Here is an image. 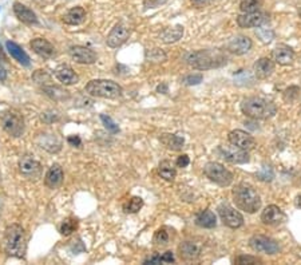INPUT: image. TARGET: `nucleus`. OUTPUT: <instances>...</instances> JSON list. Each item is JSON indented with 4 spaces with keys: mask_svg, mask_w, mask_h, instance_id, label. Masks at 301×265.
<instances>
[{
    "mask_svg": "<svg viewBox=\"0 0 301 265\" xmlns=\"http://www.w3.org/2000/svg\"><path fill=\"white\" fill-rule=\"evenodd\" d=\"M185 62L197 70H210L226 64L228 58L220 50H200L189 52L185 57Z\"/></svg>",
    "mask_w": 301,
    "mask_h": 265,
    "instance_id": "obj_1",
    "label": "nucleus"
},
{
    "mask_svg": "<svg viewBox=\"0 0 301 265\" xmlns=\"http://www.w3.org/2000/svg\"><path fill=\"white\" fill-rule=\"evenodd\" d=\"M4 249L7 255L11 257H16V259H23L26 255V232L19 224H12L5 229Z\"/></svg>",
    "mask_w": 301,
    "mask_h": 265,
    "instance_id": "obj_2",
    "label": "nucleus"
},
{
    "mask_svg": "<svg viewBox=\"0 0 301 265\" xmlns=\"http://www.w3.org/2000/svg\"><path fill=\"white\" fill-rule=\"evenodd\" d=\"M241 110L252 120H268L277 113V107L272 101L261 97H250L242 101Z\"/></svg>",
    "mask_w": 301,
    "mask_h": 265,
    "instance_id": "obj_3",
    "label": "nucleus"
},
{
    "mask_svg": "<svg viewBox=\"0 0 301 265\" xmlns=\"http://www.w3.org/2000/svg\"><path fill=\"white\" fill-rule=\"evenodd\" d=\"M236 206L246 213H256L261 208V198L253 187L246 183H240L233 190Z\"/></svg>",
    "mask_w": 301,
    "mask_h": 265,
    "instance_id": "obj_4",
    "label": "nucleus"
},
{
    "mask_svg": "<svg viewBox=\"0 0 301 265\" xmlns=\"http://www.w3.org/2000/svg\"><path fill=\"white\" fill-rule=\"evenodd\" d=\"M84 90L91 97L104 99H117L120 98L122 93H123L120 84H118L114 81H109V79H94V81H90L86 84Z\"/></svg>",
    "mask_w": 301,
    "mask_h": 265,
    "instance_id": "obj_5",
    "label": "nucleus"
},
{
    "mask_svg": "<svg viewBox=\"0 0 301 265\" xmlns=\"http://www.w3.org/2000/svg\"><path fill=\"white\" fill-rule=\"evenodd\" d=\"M0 123L4 131L14 138H19L24 133V120L19 113L7 110L0 115Z\"/></svg>",
    "mask_w": 301,
    "mask_h": 265,
    "instance_id": "obj_6",
    "label": "nucleus"
},
{
    "mask_svg": "<svg viewBox=\"0 0 301 265\" xmlns=\"http://www.w3.org/2000/svg\"><path fill=\"white\" fill-rule=\"evenodd\" d=\"M203 174L220 186H229L233 182V174L218 162H208L203 167Z\"/></svg>",
    "mask_w": 301,
    "mask_h": 265,
    "instance_id": "obj_7",
    "label": "nucleus"
},
{
    "mask_svg": "<svg viewBox=\"0 0 301 265\" xmlns=\"http://www.w3.org/2000/svg\"><path fill=\"white\" fill-rule=\"evenodd\" d=\"M19 172L26 180L30 181H38L42 178L43 167L40 162L37 161L31 154H24L19 160Z\"/></svg>",
    "mask_w": 301,
    "mask_h": 265,
    "instance_id": "obj_8",
    "label": "nucleus"
},
{
    "mask_svg": "<svg viewBox=\"0 0 301 265\" xmlns=\"http://www.w3.org/2000/svg\"><path fill=\"white\" fill-rule=\"evenodd\" d=\"M218 214L221 217L223 225L230 229H239L244 225V217L239 210L232 208L228 204H222L218 206Z\"/></svg>",
    "mask_w": 301,
    "mask_h": 265,
    "instance_id": "obj_9",
    "label": "nucleus"
},
{
    "mask_svg": "<svg viewBox=\"0 0 301 265\" xmlns=\"http://www.w3.org/2000/svg\"><path fill=\"white\" fill-rule=\"evenodd\" d=\"M249 245L252 249L259 253H265V255H276L279 253L280 246L276 243L275 240L269 239L262 234H256L249 240Z\"/></svg>",
    "mask_w": 301,
    "mask_h": 265,
    "instance_id": "obj_10",
    "label": "nucleus"
},
{
    "mask_svg": "<svg viewBox=\"0 0 301 265\" xmlns=\"http://www.w3.org/2000/svg\"><path fill=\"white\" fill-rule=\"evenodd\" d=\"M217 151L225 161L230 162V163H246L250 160L248 151L242 150L232 143L229 146H220Z\"/></svg>",
    "mask_w": 301,
    "mask_h": 265,
    "instance_id": "obj_11",
    "label": "nucleus"
},
{
    "mask_svg": "<svg viewBox=\"0 0 301 265\" xmlns=\"http://www.w3.org/2000/svg\"><path fill=\"white\" fill-rule=\"evenodd\" d=\"M228 140L232 145L237 146V147H240V149H242V150H246V151L255 149V146H256L255 137L244 130L230 131L228 135Z\"/></svg>",
    "mask_w": 301,
    "mask_h": 265,
    "instance_id": "obj_12",
    "label": "nucleus"
},
{
    "mask_svg": "<svg viewBox=\"0 0 301 265\" xmlns=\"http://www.w3.org/2000/svg\"><path fill=\"white\" fill-rule=\"evenodd\" d=\"M129 26H126L125 23H118V24L110 31L109 37L106 39V43H107V46L111 47V48H117V47L122 46V44L129 39Z\"/></svg>",
    "mask_w": 301,
    "mask_h": 265,
    "instance_id": "obj_13",
    "label": "nucleus"
},
{
    "mask_svg": "<svg viewBox=\"0 0 301 265\" xmlns=\"http://www.w3.org/2000/svg\"><path fill=\"white\" fill-rule=\"evenodd\" d=\"M268 20V18L264 12L255 11V12H245L242 15L237 16V24L242 28H255L264 24Z\"/></svg>",
    "mask_w": 301,
    "mask_h": 265,
    "instance_id": "obj_14",
    "label": "nucleus"
},
{
    "mask_svg": "<svg viewBox=\"0 0 301 265\" xmlns=\"http://www.w3.org/2000/svg\"><path fill=\"white\" fill-rule=\"evenodd\" d=\"M68 54H70V57L73 58V61H75L77 63H80V64H93V63L97 62V54L91 48H88V47H70Z\"/></svg>",
    "mask_w": 301,
    "mask_h": 265,
    "instance_id": "obj_15",
    "label": "nucleus"
},
{
    "mask_svg": "<svg viewBox=\"0 0 301 265\" xmlns=\"http://www.w3.org/2000/svg\"><path fill=\"white\" fill-rule=\"evenodd\" d=\"M285 220V214L281 210L279 206L276 205H269L262 210L261 213V221L265 225H270V226H276Z\"/></svg>",
    "mask_w": 301,
    "mask_h": 265,
    "instance_id": "obj_16",
    "label": "nucleus"
},
{
    "mask_svg": "<svg viewBox=\"0 0 301 265\" xmlns=\"http://www.w3.org/2000/svg\"><path fill=\"white\" fill-rule=\"evenodd\" d=\"M64 180V173H63L62 166L59 163H54L46 173L44 177V183L50 189H58L63 183Z\"/></svg>",
    "mask_w": 301,
    "mask_h": 265,
    "instance_id": "obj_17",
    "label": "nucleus"
},
{
    "mask_svg": "<svg viewBox=\"0 0 301 265\" xmlns=\"http://www.w3.org/2000/svg\"><path fill=\"white\" fill-rule=\"evenodd\" d=\"M55 78L60 82V83L66 84V86H71L79 82L78 74L74 71L73 68L67 66V64H62V66H58L54 71Z\"/></svg>",
    "mask_w": 301,
    "mask_h": 265,
    "instance_id": "obj_18",
    "label": "nucleus"
},
{
    "mask_svg": "<svg viewBox=\"0 0 301 265\" xmlns=\"http://www.w3.org/2000/svg\"><path fill=\"white\" fill-rule=\"evenodd\" d=\"M252 41L248 37L244 35H237V37L232 38L228 43V50L232 54L236 55H244L252 48Z\"/></svg>",
    "mask_w": 301,
    "mask_h": 265,
    "instance_id": "obj_19",
    "label": "nucleus"
},
{
    "mask_svg": "<svg viewBox=\"0 0 301 265\" xmlns=\"http://www.w3.org/2000/svg\"><path fill=\"white\" fill-rule=\"evenodd\" d=\"M178 253L183 261H193L201 255V246L194 241H183L178 246Z\"/></svg>",
    "mask_w": 301,
    "mask_h": 265,
    "instance_id": "obj_20",
    "label": "nucleus"
},
{
    "mask_svg": "<svg viewBox=\"0 0 301 265\" xmlns=\"http://www.w3.org/2000/svg\"><path fill=\"white\" fill-rule=\"evenodd\" d=\"M31 48L34 50L35 54H38L43 59H50V58L55 55V47L52 46L51 43L48 42L47 39H44V38L32 39Z\"/></svg>",
    "mask_w": 301,
    "mask_h": 265,
    "instance_id": "obj_21",
    "label": "nucleus"
},
{
    "mask_svg": "<svg viewBox=\"0 0 301 265\" xmlns=\"http://www.w3.org/2000/svg\"><path fill=\"white\" fill-rule=\"evenodd\" d=\"M272 57H273V62L275 63H279L281 66H288L295 59V51L292 50L291 47L281 44V46L276 47L273 50Z\"/></svg>",
    "mask_w": 301,
    "mask_h": 265,
    "instance_id": "obj_22",
    "label": "nucleus"
},
{
    "mask_svg": "<svg viewBox=\"0 0 301 265\" xmlns=\"http://www.w3.org/2000/svg\"><path fill=\"white\" fill-rule=\"evenodd\" d=\"M14 14L16 15V18L24 23V24H28V26H35L38 24V18L35 15V12L32 10H30L28 7H26L21 3H15L14 4Z\"/></svg>",
    "mask_w": 301,
    "mask_h": 265,
    "instance_id": "obj_23",
    "label": "nucleus"
},
{
    "mask_svg": "<svg viewBox=\"0 0 301 265\" xmlns=\"http://www.w3.org/2000/svg\"><path fill=\"white\" fill-rule=\"evenodd\" d=\"M276 64L269 58H260L255 63V75L257 79H266L275 71Z\"/></svg>",
    "mask_w": 301,
    "mask_h": 265,
    "instance_id": "obj_24",
    "label": "nucleus"
},
{
    "mask_svg": "<svg viewBox=\"0 0 301 265\" xmlns=\"http://www.w3.org/2000/svg\"><path fill=\"white\" fill-rule=\"evenodd\" d=\"M5 47H7V50H8V52L11 54V57L14 58L18 63H20L21 66L28 67V66L31 64L30 57L27 55V52L24 51L19 44H16V43L10 42V41H8V42H5Z\"/></svg>",
    "mask_w": 301,
    "mask_h": 265,
    "instance_id": "obj_25",
    "label": "nucleus"
},
{
    "mask_svg": "<svg viewBox=\"0 0 301 265\" xmlns=\"http://www.w3.org/2000/svg\"><path fill=\"white\" fill-rule=\"evenodd\" d=\"M86 19V11L82 7H74L63 16V21L68 26H78Z\"/></svg>",
    "mask_w": 301,
    "mask_h": 265,
    "instance_id": "obj_26",
    "label": "nucleus"
},
{
    "mask_svg": "<svg viewBox=\"0 0 301 265\" xmlns=\"http://www.w3.org/2000/svg\"><path fill=\"white\" fill-rule=\"evenodd\" d=\"M160 141H161L163 145L166 146L167 149L174 151L182 150V147L185 145V140L182 137H178L176 134H170V133H163L160 137Z\"/></svg>",
    "mask_w": 301,
    "mask_h": 265,
    "instance_id": "obj_27",
    "label": "nucleus"
},
{
    "mask_svg": "<svg viewBox=\"0 0 301 265\" xmlns=\"http://www.w3.org/2000/svg\"><path fill=\"white\" fill-rule=\"evenodd\" d=\"M196 224L201 228L212 229L217 225V219L216 214L212 210H203L196 217Z\"/></svg>",
    "mask_w": 301,
    "mask_h": 265,
    "instance_id": "obj_28",
    "label": "nucleus"
},
{
    "mask_svg": "<svg viewBox=\"0 0 301 265\" xmlns=\"http://www.w3.org/2000/svg\"><path fill=\"white\" fill-rule=\"evenodd\" d=\"M182 35H183V27L182 26L172 27V28H166L165 31L162 32L161 41L163 43L170 44V43L178 42V41L182 38Z\"/></svg>",
    "mask_w": 301,
    "mask_h": 265,
    "instance_id": "obj_29",
    "label": "nucleus"
},
{
    "mask_svg": "<svg viewBox=\"0 0 301 265\" xmlns=\"http://www.w3.org/2000/svg\"><path fill=\"white\" fill-rule=\"evenodd\" d=\"M158 173H160V176H161L163 180H166V181H174V178H176L177 176L176 169H174V166H173V163L170 161H162L161 163H160V166H158Z\"/></svg>",
    "mask_w": 301,
    "mask_h": 265,
    "instance_id": "obj_30",
    "label": "nucleus"
},
{
    "mask_svg": "<svg viewBox=\"0 0 301 265\" xmlns=\"http://www.w3.org/2000/svg\"><path fill=\"white\" fill-rule=\"evenodd\" d=\"M143 206V200L140 197H131L127 203L123 205V210L126 213H137Z\"/></svg>",
    "mask_w": 301,
    "mask_h": 265,
    "instance_id": "obj_31",
    "label": "nucleus"
},
{
    "mask_svg": "<svg viewBox=\"0 0 301 265\" xmlns=\"http://www.w3.org/2000/svg\"><path fill=\"white\" fill-rule=\"evenodd\" d=\"M78 226V221L75 219H66L63 220L60 226H59V232L63 234V236H70V234L75 232V229Z\"/></svg>",
    "mask_w": 301,
    "mask_h": 265,
    "instance_id": "obj_32",
    "label": "nucleus"
},
{
    "mask_svg": "<svg viewBox=\"0 0 301 265\" xmlns=\"http://www.w3.org/2000/svg\"><path fill=\"white\" fill-rule=\"evenodd\" d=\"M146 58H147L149 62L153 63H162L167 59L166 54L162 50H160V48H153L150 51L146 52Z\"/></svg>",
    "mask_w": 301,
    "mask_h": 265,
    "instance_id": "obj_33",
    "label": "nucleus"
},
{
    "mask_svg": "<svg viewBox=\"0 0 301 265\" xmlns=\"http://www.w3.org/2000/svg\"><path fill=\"white\" fill-rule=\"evenodd\" d=\"M256 35L262 43H270L275 38V32L272 31L270 28H265V27H257L256 30Z\"/></svg>",
    "mask_w": 301,
    "mask_h": 265,
    "instance_id": "obj_34",
    "label": "nucleus"
},
{
    "mask_svg": "<svg viewBox=\"0 0 301 265\" xmlns=\"http://www.w3.org/2000/svg\"><path fill=\"white\" fill-rule=\"evenodd\" d=\"M169 240H170V234L167 232V228H160L154 234V243L160 246L169 244Z\"/></svg>",
    "mask_w": 301,
    "mask_h": 265,
    "instance_id": "obj_35",
    "label": "nucleus"
},
{
    "mask_svg": "<svg viewBox=\"0 0 301 265\" xmlns=\"http://www.w3.org/2000/svg\"><path fill=\"white\" fill-rule=\"evenodd\" d=\"M261 7V1L260 0H242L240 4V10L242 12H255L259 11Z\"/></svg>",
    "mask_w": 301,
    "mask_h": 265,
    "instance_id": "obj_36",
    "label": "nucleus"
},
{
    "mask_svg": "<svg viewBox=\"0 0 301 265\" xmlns=\"http://www.w3.org/2000/svg\"><path fill=\"white\" fill-rule=\"evenodd\" d=\"M39 138H42V142L39 143L40 145V147H44L46 150H48V146H54V149L57 151L60 150V142L57 140V137H55V134L52 135L50 134V141H47L46 135L42 134Z\"/></svg>",
    "mask_w": 301,
    "mask_h": 265,
    "instance_id": "obj_37",
    "label": "nucleus"
},
{
    "mask_svg": "<svg viewBox=\"0 0 301 265\" xmlns=\"http://www.w3.org/2000/svg\"><path fill=\"white\" fill-rule=\"evenodd\" d=\"M100 120H102V122H103L104 126H106V129L111 131V133H118V131H120V127H118V125H117L114 121L110 118L109 115L102 114V115H100Z\"/></svg>",
    "mask_w": 301,
    "mask_h": 265,
    "instance_id": "obj_38",
    "label": "nucleus"
},
{
    "mask_svg": "<svg viewBox=\"0 0 301 265\" xmlns=\"http://www.w3.org/2000/svg\"><path fill=\"white\" fill-rule=\"evenodd\" d=\"M202 74H190V75H186L185 78H183V83L187 84V86H194V84H198L202 82Z\"/></svg>",
    "mask_w": 301,
    "mask_h": 265,
    "instance_id": "obj_39",
    "label": "nucleus"
},
{
    "mask_svg": "<svg viewBox=\"0 0 301 265\" xmlns=\"http://www.w3.org/2000/svg\"><path fill=\"white\" fill-rule=\"evenodd\" d=\"M236 264L239 265H244V264H259V263H261V260H259L257 257H253V256H245V255H241L239 256L237 259H236V261H234Z\"/></svg>",
    "mask_w": 301,
    "mask_h": 265,
    "instance_id": "obj_40",
    "label": "nucleus"
},
{
    "mask_svg": "<svg viewBox=\"0 0 301 265\" xmlns=\"http://www.w3.org/2000/svg\"><path fill=\"white\" fill-rule=\"evenodd\" d=\"M299 87H296V86H292V87L286 88L285 91H284V99L285 101H289V102H292V101H295V99L297 98V95H299Z\"/></svg>",
    "mask_w": 301,
    "mask_h": 265,
    "instance_id": "obj_41",
    "label": "nucleus"
},
{
    "mask_svg": "<svg viewBox=\"0 0 301 265\" xmlns=\"http://www.w3.org/2000/svg\"><path fill=\"white\" fill-rule=\"evenodd\" d=\"M259 177L260 180H262V181H272V178H273V172H272V169L270 167H262V172L259 173Z\"/></svg>",
    "mask_w": 301,
    "mask_h": 265,
    "instance_id": "obj_42",
    "label": "nucleus"
},
{
    "mask_svg": "<svg viewBox=\"0 0 301 265\" xmlns=\"http://www.w3.org/2000/svg\"><path fill=\"white\" fill-rule=\"evenodd\" d=\"M166 1L167 0H145L143 5H145V8H157V7L165 4Z\"/></svg>",
    "mask_w": 301,
    "mask_h": 265,
    "instance_id": "obj_43",
    "label": "nucleus"
},
{
    "mask_svg": "<svg viewBox=\"0 0 301 265\" xmlns=\"http://www.w3.org/2000/svg\"><path fill=\"white\" fill-rule=\"evenodd\" d=\"M189 163H190V158H189V156H186V154H182V156L178 157V160H177L178 167H186L189 166Z\"/></svg>",
    "mask_w": 301,
    "mask_h": 265,
    "instance_id": "obj_44",
    "label": "nucleus"
},
{
    "mask_svg": "<svg viewBox=\"0 0 301 265\" xmlns=\"http://www.w3.org/2000/svg\"><path fill=\"white\" fill-rule=\"evenodd\" d=\"M161 261L162 263H174L176 259H174V255H173L172 250H167V252H165V253L161 256Z\"/></svg>",
    "mask_w": 301,
    "mask_h": 265,
    "instance_id": "obj_45",
    "label": "nucleus"
},
{
    "mask_svg": "<svg viewBox=\"0 0 301 265\" xmlns=\"http://www.w3.org/2000/svg\"><path fill=\"white\" fill-rule=\"evenodd\" d=\"M67 142L71 146H77V147H79V146L82 145V141H80V138H79L78 135H70L67 138Z\"/></svg>",
    "mask_w": 301,
    "mask_h": 265,
    "instance_id": "obj_46",
    "label": "nucleus"
},
{
    "mask_svg": "<svg viewBox=\"0 0 301 265\" xmlns=\"http://www.w3.org/2000/svg\"><path fill=\"white\" fill-rule=\"evenodd\" d=\"M214 1H217V0H192L193 4L196 5V7H198V8L205 7V5L212 4V3H214Z\"/></svg>",
    "mask_w": 301,
    "mask_h": 265,
    "instance_id": "obj_47",
    "label": "nucleus"
},
{
    "mask_svg": "<svg viewBox=\"0 0 301 265\" xmlns=\"http://www.w3.org/2000/svg\"><path fill=\"white\" fill-rule=\"evenodd\" d=\"M161 256L158 255H154L151 256V257H149L147 260L143 261V264H161Z\"/></svg>",
    "mask_w": 301,
    "mask_h": 265,
    "instance_id": "obj_48",
    "label": "nucleus"
},
{
    "mask_svg": "<svg viewBox=\"0 0 301 265\" xmlns=\"http://www.w3.org/2000/svg\"><path fill=\"white\" fill-rule=\"evenodd\" d=\"M5 79H7V71L3 67V64H0V82H3Z\"/></svg>",
    "mask_w": 301,
    "mask_h": 265,
    "instance_id": "obj_49",
    "label": "nucleus"
},
{
    "mask_svg": "<svg viewBox=\"0 0 301 265\" xmlns=\"http://www.w3.org/2000/svg\"><path fill=\"white\" fill-rule=\"evenodd\" d=\"M157 91H158V93L166 94L167 93V86H166V84H161V86H158V87H157Z\"/></svg>",
    "mask_w": 301,
    "mask_h": 265,
    "instance_id": "obj_50",
    "label": "nucleus"
},
{
    "mask_svg": "<svg viewBox=\"0 0 301 265\" xmlns=\"http://www.w3.org/2000/svg\"><path fill=\"white\" fill-rule=\"evenodd\" d=\"M295 205H296V208L301 209V193L297 196L296 198H295Z\"/></svg>",
    "mask_w": 301,
    "mask_h": 265,
    "instance_id": "obj_51",
    "label": "nucleus"
},
{
    "mask_svg": "<svg viewBox=\"0 0 301 265\" xmlns=\"http://www.w3.org/2000/svg\"><path fill=\"white\" fill-rule=\"evenodd\" d=\"M0 61H7V57H5V52L1 44H0Z\"/></svg>",
    "mask_w": 301,
    "mask_h": 265,
    "instance_id": "obj_52",
    "label": "nucleus"
},
{
    "mask_svg": "<svg viewBox=\"0 0 301 265\" xmlns=\"http://www.w3.org/2000/svg\"><path fill=\"white\" fill-rule=\"evenodd\" d=\"M299 16H300V18H301V8H300V10H299Z\"/></svg>",
    "mask_w": 301,
    "mask_h": 265,
    "instance_id": "obj_53",
    "label": "nucleus"
}]
</instances>
